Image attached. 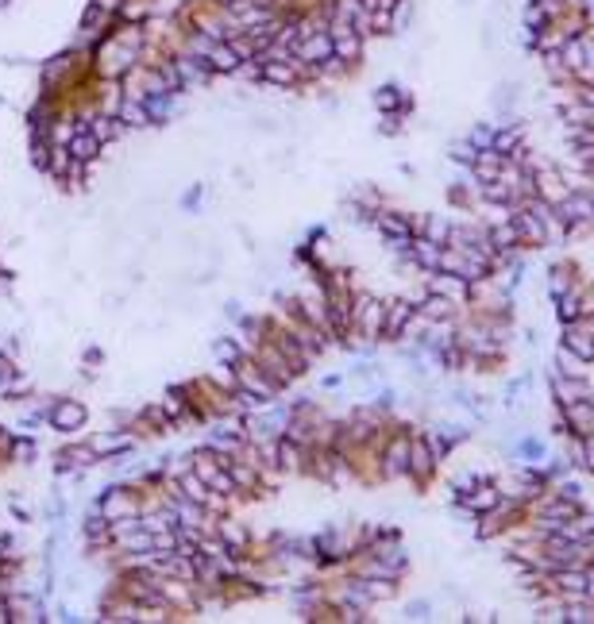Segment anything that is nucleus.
<instances>
[{
	"mask_svg": "<svg viewBox=\"0 0 594 624\" xmlns=\"http://www.w3.org/2000/svg\"><path fill=\"white\" fill-rule=\"evenodd\" d=\"M209 66H212V73H228V78H236V70H239L243 62H239V54L220 39L217 47H212V54H209Z\"/></svg>",
	"mask_w": 594,
	"mask_h": 624,
	"instance_id": "nucleus-15",
	"label": "nucleus"
},
{
	"mask_svg": "<svg viewBox=\"0 0 594 624\" xmlns=\"http://www.w3.org/2000/svg\"><path fill=\"white\" fill-rule=\"evenodd\" d=\"M414 316H417V301L414 297H390L386 301V321H383V340H390V343L405 340V328H409Z\"/></svg>",
	"mask_w": 594,
	"mask_h": 624,
	"instance_id": "nucleus-7",
	"label": "nucleus"
},
{
	"mask_svg": "<svg viewBox=\"0 0 594 624\" xmlns=\"http://www.w3.org/2000/svg\"><path fill=\"white\" fill-rule=\"evenodd\" d=\"M560 58H563V66H568L571 73H575V82H579V73H583L587 66H594V43L579 32V35H571L568 43L560 47Z\"/></svg>",
	"mask_w": 594,
	"mask_h": 624,
	"instance_id": "nucleus-10",
	"label": "nucleus"
},
{
	"mask_svg": "<svg viewBox=\"0 0 594 624\" xmlns=\"http://www.w3.org/2000/svg\"><path fill=\"white\" fill-rule=\"evenodd\" d=\"M575 285H583V270H579L571 258H560V263L548 266V297H552V301L563 297Z\"/></svg>",
	"mask_w": 594,
	"mask_h": 624,
	"instance_id": "nucleus-11",
	"label": "nucleus"
},
{
	"mask_svg": "<svg viewBox=\"0 0 594 624\" xmlns=\"http://www.w3.org/2000/svg\"><path fill=\"white\" fill-rule=\"evenodd\" d=\"M140 505H143V501H140V494H135V490H112L109 497L101 501V521H109L116 528V524L131 521V516L140 513Z\"/></svg>",
	"mask_w": 594,
	"mask_h": 624,
	"instance_id": "nucleus-8",
	"label": "nucleus"
},
{
	"mask_svg": "<svg viewBox=\"0 0 594 624\" xmlns=\"http://www.w3.org/2000/svg\"><path fill=\"white\" fill-rule=\"evenodd\" d=\"M440 470V455L433 451L429 436H424V428L414 432V447H409V485H417V490H424Z\"/></svg>",
	"mask_w": 594,
	"mask_h": 624,
	"instance_id": "nucleus-3",
	"label": "nucleus"
},
{
	"mask_svg": "<svg viewBox=\"0 0 594 624\" xmlns=\"http://www.w3.org/2000/svg\"><path fill=\"white\" fill-rule=\"evenodd\" d=\"M51 424L58 432H78L85 424V408L78 401H54L51 405Z\"/></svg>",
	"mask_w": 594,
	"mask_h": 624,
	"instance_id": "nucleus-12",
	"label": "nucleus"
},
{
	"mask_svg": "<svg viewBox=\"0 0 594 624\" xmlns=\"http://www.w3.org/2000/svg\"><path fill=\"white\" fill-rule=\"evenodd\" d=\"M579 451H583V470L594 475V432H579Z\"/></svg>",
	"mask_w": 594,
	"mask_h": 624,
	"instance_id": "nucleus-20",
	"label": "nucleus"
},
{
	"mask_svg": "<svg viewBox=\"0 0 594 624\" xmlns=\"http://www.w3.org/2000/svg\"><path fill=\"white\" fill-rule=\"evenodd\" d=\"M383 321H386V301L375 297V293H363V289H359L355 304H352V336H347V340H352L355 347L378 343V340H383Z\"/></svg>",
	"mask_w": 594,
	"mask_h": 624,
	"instance_id": "nucleus-2",
	"label": "nucleus"
},
{
	"mask_svg": "<svg viewBox=\"0 0 594 624\" xmlns=\"http://www.w3.org/2000/svg\"><path fill=\"white\" fill-rule=\"evenodd\" d=\"M587 432H594V401H590V428Z\"/></svg>",
	"mask_w": 594,
	"mask_h": 624,
	"instance_id": "nucleus-22",
	"label": "nucleus"
},
{
	"mask_svg": "<svg viewBox=\"0 0 594 624\" xmlns=\"http://www.w3.org/2000/svg\"><path fill=\"white\" fill-rule=\"evenodd\" d=\"M371 224L378 227V235H383L386 243H409V239L417 235V224H414V216H409V212L378 208L375 216H371Z\"/></svg>",
	"mask_w": 594,
	"mask_h": 624,
	"instance_id": "nucleus-6",
	"label": "nucleus"
},
{
	"mask_svg": "<svg viewBox=\"0 0 594 624\" xmlns=\"http://www.w3.org/2000/svg\"><path fill=\"white\" fill-rule=\"evenodd\" d=\"M455 501H460V509L463 513H471L479 521L482 513H491L498 501H501V485L494 482V478H479L475 485H467V490H460L455 494Z\"/></svg>",
	"mask_w": 594,
	"mask_h": 624,
	"instance_id": "nucleus-5",
	"label": "nucleus"
},
{
	"mask_svg": "<svg viewBox=\"0 0 594 624\" xmlns=\"http://www.w3.org/2000/svg\"><path fill=\"white\" fill-rule=\"evenodd\" d=\"M560 347H563V351H571L575 359H583L587 367H590V362H594V328H590L587 321H571V324H563Z\"/></svg>",
	"mask_w": 594,
	"mask_h": 624,
	"instance_id": "nucleus-9",
	"label": "nucleus"
},
{
	"mask_svg": "<svg viewBox=\"0 0 594 624\" xmlns=\"http://www.w3.org/2000/svg\"><path fill=\"white\" fill-rule=\"evenodd\" d=\"M494 131H498V124H475V128H471L467 139L475 143L479 150H486V147H494Z\"/></svg>",
	"mask_w": 594,
	"mask_h": 624,
	"instance_id": "nucleus-19",
	"label": "nucleus"
},
{
	"mask_svg": "<svg viewBox=\"0 0 594 624\" xmlns=\"http://www.w3.org/2000/svg\"><path fill=\"white\" fill-rule=\"evenodd\" d=\"M414 432L409 424L390 420V428L378 444V466H383L386 482H409V447H414Z\"/></svg>",
	"mask_w": 594,
	"mask_h": 624,
	"instance_id": "nucleus-1",
	"label": "nucleus"
},
{
	"mask_svg": "<svg viewBox=\"0 0 594 624\" xmlns=\"http://www.w3.org/2000/svg\"><path fill=\"white\" fill-rule=\"evenodd\" d=\"M513 455H517V463H525V466H540L548 459V444L540 436H521V439H517V447H513Z\"/></svg>",
	"mask_w": 594,
	"mask_h": 624,
	"instance_id": "nucleus-13",
	"label": "nucleus"
},
{
	"mask_svg": "<svg viewBox=\"0 0 594 624\" xmlns=\"http://www.w3.org/2000/svg\"><path fill=\"white\" fill-rule=\"evenodd\" d=\"M552 490H556L560 497L575 501V505H587V501H583V485H579L575 478H560V482H552Z\"/></svg>",
	"mask_w": 594,
	"mask_h": 624,
	"instance_id": "nucleus-18",
	"label": "nucleus"
},
{
	"mask_svg": "<svg viewBox=\"0 0 594 624\" xmlns=\"http://www.w3.org/2000/svg\"><path fill=\"white\" fill-rule=\"evenodd\" d=\"M421 285H424V293H440V297H448L455 304H471V297H475V282L471 278H460V274H444V270H436V274H421Z\"/></svg>",
	"mask_w": 594,
	"mask_h": 624,
	"instance_id": "nucleus-4",
	"label": "nucleus"
},
{
	"mask_svg": "<svg viewBox=\"0 0 594 624\" xmlns=\"http://www.w3.org/2000/svg\"><path fill=\"white\" fill-rule=\"evenodd\" d=\"M494 150H498V155H506V158H513L517 150H525V131L498 124V131H494Z\"/></svg>",
	"mask_w": 594,
	"mask_h": 624,
	"instance_id": "nucleus-16",
	"label": "nucleus"
},
{
	"mask_svg": "<svg viewBox=\"0 0 594 624\" xmlns=\"http://www.w3.org/2000/svg\"><path fill=\"white\" fill-rule=\"evenodd\" d=\"M405 617L409 620H429L433 617V605L429 601H414V605H405Z\"/></svg>",
	"mask_w": 594,
	"mask_h": 624,
	"instance_id": "nucleus-21",
	"label": "nucleus"
},
{
	"mask_svg": "<svg viewBox=\"0 0 594 624\" xmlns=\"http://www.w3.org/2000/svg\"><path fill=\"white\" fill-rule=\"evenodd\" d=\"M552 304H556V316H560L563 324H571V321H583V285L568 289V293H563V297H556Z\"/></svg>",
	"mask_w": 594,
	"mask_h": 624,
	"instance_id": "nucleus-14",
	"label": "nucleus"
},
{
	"mask_svg": "<svg viewBox=\"0 0 594 624\" xmlns=\"http://www.w3.org/2000/svg\"><path fill=\"white\" fill-rule=\"evenodd\" d=\"M448 155H452V162H460L463 170H471V162H475L479 147L471 143V139H460V143H452V147H448Z\"/></svg>",
	"mask_w": 594,
	"mask_h": 624,
	"instance_id": "nucleus-17",
	"label": "nucleus"
}]
</instances>
